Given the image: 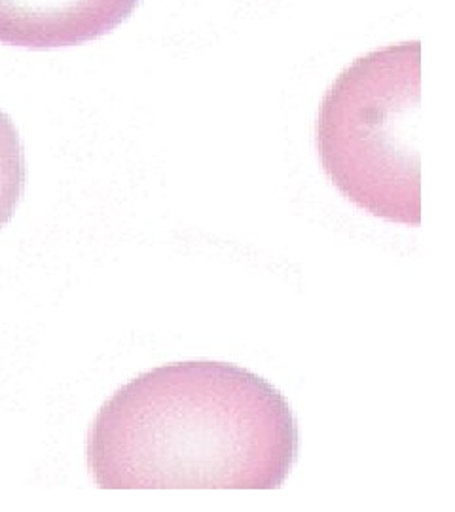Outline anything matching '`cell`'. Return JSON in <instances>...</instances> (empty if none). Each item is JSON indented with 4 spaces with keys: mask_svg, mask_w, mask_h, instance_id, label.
<instances>
[{
    "mask_svg": "<svg viewBox=\"0 0 455 512\" xmlns=\"http://www.w3.org/2000/svg\"><path fill=\"white\" fill-rule=\"evenodd\" d=\"M291 404L228 363L158 366L93 421L88 465L103 490H275L298 458Z\"/></svg>",
    "mask_w": 455,
    "mask_h": 512,
    "instance_id": "1",
    "label": "cell"
},
{
    "mask_svg": "<svg viewBox=\"0 0 455 512\" xmlns=\"http://www.w3.org/2000/svg\"><path fill=\"white\" fill-rule=\"evenodd\" d=\"M421 46L402 42L357 59L319 110L315 141L332 184L366 213L421 222Z\"/></svg>",
    "mask_w": 455,
    "mask_h": 512,
    "instance_id": "2",
    "label": "cell"
},
{
    "mask_svg": "<svg viewBox=\"0 0 455 512\" xmlns=\"http://www.w3.org/2000/svg\"><path fill=\"white\" fill-rule=\"evenodd\" d=\"M141 0H0V44L27 50L80 46L105 37Z\"/></svg>",
    "mask_w": 455,
    "mask_h": 512,
    "instance_id": "3",
    "label": "cell"
},
{
    "mask_svg": "<svg viewBox=\"0 0 455 512\" xmlns=\"http://www.w3.org/2000/svg\"><path fill=\"white\" fill-rule=\"evenodd\" d=\"M27 165L16 124L0 110V228L14 217L25 192Z\"/></svg>",
    "mask_w": 455,
    "mask_h": 512,
    "instance_id": "4",
    "label": "cell"
}]
</instances>
